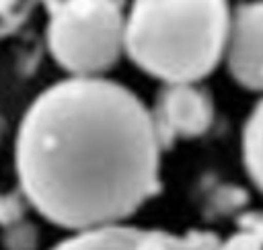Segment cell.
<instances>
[{
  "instance_id": "6da1fadb",
  "label": "cell",
  "mask_w": 263,
  "mask_h": 250,
  "mask_svg": "<svg viewBox=\"0 0 263 250\" xmlns=\"http://www.w3.org/2000/svg\"><path fill=\"white\" fill-rule=\"evenodd\" d=\"M156 125L125 86L101 78L53 84L16 135V174L51 223L90 230L132 215L158 191Z\"/></svg>"
},
{
  "instance_id": "7a4b0ae2",
  "label": "cell",
  "mask_w": 263,
  "mask_h": 250,
  "mask_svg": "<svg viewBox=\"0 0 263 250\" xmlns=\"http://www.w3.org/2000/svg\"><path fill=\"white\" fill-rule=\"evenodd\" d=\"M228 27L226 0H134L123 45L148 74L189 84L218 64Z\"/></svg>"
},
{
  "instance_id": "3957f363",
  "label": "cell",
  "mask_w": 263,
  "mask_h": 250,
  "mask_svg": "<svg viewBox=\"0 0 263 250\" xmlns=\"http://www.w3.org/2000/svg\"><path fill=\"white\" fill-rule=\"evenodd\" d=\"M123 31L115 0H64L49 23V49L60 66L88 76L117 59Z\"/></svg>"
},
{
  "instance_id": "277c9868",
  "label": "cell",
  "mask_w": 263,
  "mask_h": 250,
  "mask_svg": "<svg viewBox=\"0 0 263 250\" xmlns=\"http://www.w3.org/2000/svg\"><path fill=\"white\" fill-rule=\"evenodd\" d=\"M53 250H212V246L197 236H175L111 223L80 230Z\"/></svg>"
},
{
  "instance_id": "5b68a950",
  "label": "cell",
  "mask_w": 263,
  "mask_h": 250,
  "mask_svg": "<svg viewBox=\"0 0 263 250\" xmlns=\"http://www.w3.org/2000/svg\"><path fill=\"white\" fill-rule=\"evenodd\" d=\"M226 55L242 86L263 90V2L238 8L228 27Z\"/></svg>"
},
{
  "instance_id": "8992f818",
  "label": "cell",
  "mask_w": 263,
  "mask_h": 250,
  "mask_svg": "<svg viewBox=\"0 0 263 250\" xmlns=\"http://www.w3.org/2000/svg\"><path fill=\"white\" fill-rule=\"evenodd\" d=\"M160 107L164 125L179 135H199L212 123L210 100L189 84H173Z\"/></svg>"
},
{
  "instance_id": "52a82bcc",
  "label": "cell",
  "mask_w": 263,
  "mask_h": 250,
  "mask_svg": "<svg viewBox=\"0 0 263 250\" xmlns=\"http://www.w3.org/2000/svg\"><path fill=\"white\" fill-rule=\"evenodd\" d=\"M242 154L245 166L257 186L263 191V102L253 111L245 135H242Z\"/></svg>"
}]
</instances>
